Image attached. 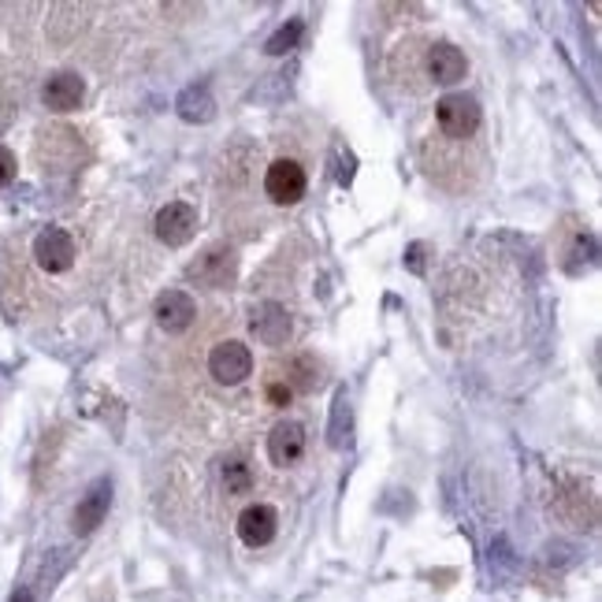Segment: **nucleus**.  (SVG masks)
Masks as SVG:
<instances>
[{"label": "nucleus", "mask_w": 602, "mask_h": 602, "mask_svg": "<svg viewBox=\"0 0 602 602\" xmlns=\"http://www.w3.org/2000/svg\"><path fill=\"white\" fill-rule=\"evenodd\" d=\"M265 398H268V406L272 409H286L291 406V398H294V390H291V383H286V376H268L265 380Z\"/></svg>", "instance_id": "19"}, {"label": "nucleus", "mask_w": 602, "mask_h": 602, "mask_svg": "<svg viewBox=\"0 0 602 602\" xmlns=\"http://www.w3.org/2000/svg\"><path fill=\"white\" fill-rule=\"evenodd\" d=\"M82 98H86V82L75 72L52 75L46 82V90H41V101H46V108L52 112H75L78 104H82Z\"/></svg>", "instance_id": "13"}, {"label": "nucleus", "mask_w": 602, "mask_h": 602, "mask_svg": "<svg viewBox=\"0 0 602 602\" xmlns=\"http://www.w3.org/2000/svg\"><path fill=\"white\" fill-rule=\"evenodd\" d=\"M234 276H239V257L227 246H208L194 265H190V279H194L197 286H208V291L231 286Z\"/></svg>", "instance_id": "5"}, {"label": "nucleus", "mask_w": 602, "mask_h": 602, "mask_svg": "<svg viewBox=\"0 0 602 602\" xmlns=\"http://www.w3.org/2000/svg\"><path fill=\"white\" fill-rule=\"evenodd\" d=\"M12 602H34V595H30V591H15Z\"/></svg>", "instance_id": "21"}, {"label": "nucleus", "mask_w": 602, "mask_h": 602, "mask_svg": "<svg viewBox=\"0 0 602 602\" xmlns=\"http://www.w3.org/2000/svg\"><path fill=\"white\" fill-rule=\"evenodd\" d=\"M108 505H112V484L108 479H98L90 491L82 495V502L75 505V517L72 525L78 536H90V531L101 528V521L108 517Z\"/></svg>", "instance_id": "11"}, {"label": "nucleus", "mask_w": 602, "mask_h": 602, "mask_svg": "<svg viewBox=\"0 0 602 602\" xmlns=\"http://www.w3.org/2000/svg\"><path fill=\"white\" fill-rule=\"evenodd\" d=\"M320 372H324V369H320L317 357H312V354H298L291 361V369L283 372V376H286V383H291V390H302V395H309V390H317L320 380H324Z\"/></svg>", "instance_id": "15"}, {"label": "nucleus", "mask_w": 602, "mask_h": 602, "mask_svg": "<svg viewBox=\"0 0 602 602\" xmlns=\"http://www.w3.org/2000/svg\"><path fill=\"white\" fill-rule=\"evenodd\" d=\"M12 179H15V156H12V150L0 145V190H4Z\"/></svg>", "instance_id": "20"}, {"label": "nucleus", "mask_w": 602, "mask_h": 602, "mask_svg": "<svg viewBox=\"0 0 602 602\" xmlns=\"http://www.w3.org/2000/svg\"><path fill=\"white\" fill-rule=\"evenodd\" d=\"M302 34H305V23H302V20H286V23L272 34V38L265 41V52H268V56H286L291 49H298Z\"/></svg>", "instance_id": "17"}, {"label": "nucleus", "mask_w": 602, "mask_h": 602, "mask_svg": "<svg viewBox=\"0 0 602 602\" xmlns=\"http://www.w3.org/2000/svg\"><path fill=\"white\" fill-rule=\"evenodd\" d=\"M279 531V513L268 502H253L239 513V539L246 547H268Z\"/></svg>", "instance_id": "10"}, {"label": "nucleus", "mask_w": 602, "mask_h": 602, "mask_svg": "<svg viewBox=\"0 0 602 602\" xmlns=\"http://www.w3.org/2000/svg\"><path fill=\"white\" fill-rule=\"evenodd\" d=\"M153 317H156V324H161V331L182 335V331L197 320V302L190 298L187 291H164L153 305Z\"/></svg>", "instance_id": "8"}, {"label": "nucleus", "mask_w": 602, "mask_h": 602, "mask_svg": "<svg viewBox=\"0 0 602 602\" xmlns=\"http://www.w3.org/2000/svg\"><path fill=\"white\" fill-rule=\"evenodd\" d=\"M208 376L216 383H223V387H239V383H246L253 376V354L246 343H239V338H223V343H216L213 350H208Z\"/></svg>", "instance_id": "2"}, {"label": "nucleus", "mask_w": 602, "mask_h": 602, "mask_svg": "<svg viewBox=\"0 0 602 602\" xmlns=\"http://www.w3.org/2000/svg\"><path fill=\"white\" fill-rule=\"evenodd\" d=\"M176 108H179V116L187 119V124H208V119L216 116V101H213V93H208L205 82L187 86V90L179 93Z\"/></svg>", "instance_id": "14"}, {"label": "nucleus", "mask_w": 602, "mask_h": 602, "mask_svg": "<svg viewBox=\"0 0 602 602\" xmlns=\"http://www.w3.org/2000/svg\"><path fill=\"white\" fill-rule=\"evenodd\" d=\"M305 453V427L298 421H279L268 435V458L272 465L286 469V465H298Z\"/></svg>", "instance_id": "12"}, {"label": "nucleus", "mask_w": 602, "mask_h": 602, "mask_svg": "<svg viewBox=\"0 0 602 602\" xmlns=\"http://www.w3.org/2000/svg\"><path fill=\"white\" fill-rule=\"evenodd\" d=\"M309 190V176L294 156H279L265 168V194L272 205H298Z\"/></svg>", "instance_id": "4"}, {"label": "nucleus", "mask_w": 602, "mask_h": 602, "mask_svg": "<svg viewBox=\"0 0 602 602\" xmlns=\"http://www.w3.org/2000/svg\"><path fill=\"white\" fill-rule=\"evenodd\" d=\"M249 328H253V335H257V343L279 350V346L291 338L294 324H291V312H286L279 302H260L257 309H253V317H249Z\"/></svg>", "instance_id": "9"}, {"label": "nucleus", "mask_w": 602, "mask_h": 602, "mask_svg": "<svg viewBox=\"0 0 602 602\" xmlns=\"http://www.w3.org/2000/svg\"><path fill=\"white\" fill-rule=\"evenodd\" d=\"M220 479L227 487V495H249L253 487V469L242 458H227L220 465Z\"/></svg>", "instance_id": "16"}, {"label": "nucleus", "mask_w": 602, "mask_h": 602, "mask_svg": "<svg viewBox=\"0 0 602 602\" xmlns=\"http://www.w3.org/2000/svg\"><path fill=\"white\" fill-rule=\"evenodd\" d=\"M156 239L164 246H187L190 239L197 234V208L187 205V201H168V205L156 213Z\"/></svg>", "instance_id": "6"}, {"label": "nucleus", "mask_w": 602, "mask_h": 602, "mask_svg": "<svg viewBox=\"0 0 602 602\" xmlns=\"http://www.w3.org/2000/svg\"><path fill=\"white\" fill-rule=\"evenodd\" d=\"M435 124H439L443 138H450V142H469V138H476L479 124H484V112H479L476 98H469V93H447L435 104Z\"/></svg>", "instance_id": "1"}, {"label": "nucleus", "mask_w": 602, "mask_h": 602, "mask_svg": "<svg viewBox=\"0 0 602 602\" xmlns=\"http://www.w3.org/2000/svg\"><path fill=\"white\" fill-rule=\"evenodd\" d=\"M34 260H38V268L49 276L72 272L78 260V246H75L72 231H64V227H41L38 239H34Z\"/></svg>", "instance_id": "3"}, {"label": "nucleus", "mask_w": 602, "mask_h": 602, "mask_svg": "<svg viewBox=\"0 0 602 602\" xmlns=\"http://www.w3.org/2000/svg\"><path fill=\"white\" fill-rule=\"evenodd\" d=\"M346 439H350V398L346 390H338L331 406V447H343Z\"/></svg>", "instance_id": "18"}, {"label": "nucleus", "mask_w": 602, "mask_h": 602, "mask_svg": "<svg viewBox=\"0 0 602 602\" xmlns=\"http://www.w3.org/2000/svg\"><path fill=\"white\" fill-rule=\"evenodd\" d=\"M424 72L435 86H458L469 72V60H465V52L458 46H450V41H435V46H427Z\"/></svg>", "instance_id": "7"}]
</instances>
